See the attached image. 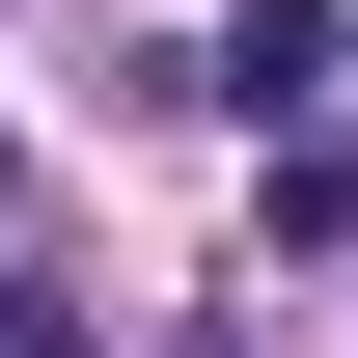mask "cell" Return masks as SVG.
Returning a JSON list of instances; mask_svg holds the SVG:
<instances>
[{
	"label": "cell",
	"mask_w": 358,
	"mask_h": 358,
	"mask_svg": "<svg viewBox=\"0 0 358 358\" xmlns=\"http://www.w3.org/2000/svg\"><path fill=\"white\" fill-rule=\"evenodd\" d=\"M0 221H28V138H0Z\"/></svg>",
	"instance_id": "obj_4"
},
{
	"label": "cell",
	"mask_w": 358,
	"mask_h": 358,
	"mask_svg": "<svg viewBox=\"0 0 358 358\" xmlns=\"http://www.w3.org/2000/svg\"><path fill=\"white\" fill-rule=\"evenodd\" d=\"M0 358H110V331H55V303H0Z\"/></svg>",
	"instance_id": "obj_3"
},
{
	"label": "cell",
	"mask_w": 358,
	"mask_h": 358,
	"mask_svg": "<svg viewBox=\"0 0 358 358\" xmlns=\"http://www.w3.org/2000/svg\"><path fill=\"white\" fill-rule=\"evenodd\" d=\"M331 83H358V0H248V28L193 55V110H248V138H275V110H331Z\"/></svg>",
	"instance_id": "obj_1"
},
{
	"label": "cell",
	"mask_w": 358,
	"mask_h": 358,
	"mask_svg": "<svg viewBox=\"0 0 358 358\" xmlns=\"http://www.w3.org/2000/svg\"><path fill=\"white\" fill-rule=\"evenodd\" d=\"M275 248H358V138L331 110H275Z\"/></svg>",
	"instance_id": "obj_2"
}]
</instances>
